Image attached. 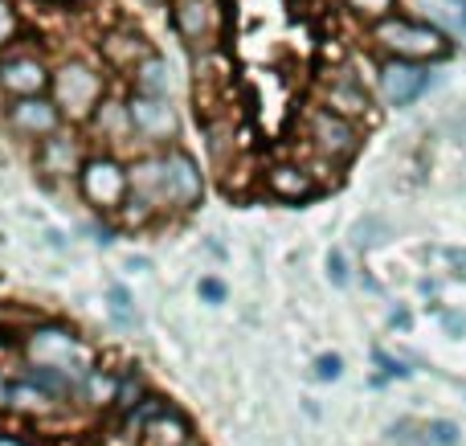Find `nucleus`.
Returning <instances> with one entry per match:
<instances>
[{"instance_id":"obj_26","label":"nucleus","mask_w":466,"mask_h":446,"mask_svg":"<svg viewBox=\"0 0 466 446\" xmlns=\"http://www.w3.org/2000/svg\"><path fill=\"white\" fill-rule=\"evenodd\" d=\"M16 37H21V16H16L13 0H0V49L13 46Z\"/></svg>"},{"instance_id":"obj_37","label":"nucleus","mask_w":466,"mask_h":446,"mask_svg":"<svg viewBox=\"0 0 466 446\" xmlns=\"http://www.w3.org/2000/svg\"><path fill=\"white\" fill-rule=\"evenodd\" d=\"M188 446H197V442H188Z\"/></svg>"},{"instance_id":"obj_10","label":"nucleus","mask_w":466,"mask_h":446,"mask_svg":"<svg viewBox=\"0 0 466 446\" xmlns=\"http://www.w3.org/2000/svg\"><path fill=\"white\" fill-rule=\"evenodd\" d=\"M49 78H54V70H49L41 57L33 54H13L0 62V90L13 98H37L49 90Z\"/></svg>"},{"instance_id":"obj_29","label":"nucleus","mask_w":466,"mask_h":446,"mask_svg":"<svg viewBox=\"0 0 466 446\" xmlns=\"http://www.w3.org/2000/svg\"><path fill=\"white\" fill-rule=\"evenodd\" d=\"M372 360H377V365H380V373H385V377H410V369H405V360L389 357L385 349H377V352H372Z\"/></svg>"},{"instance_id":"obj_35","label":"nucleus","mask_w":466,"mask_h":446,"mask_svg":"<svg viewBox=\"0 0 466 446\" xmlns=\"http://www.w3.org/2000/svg\"><path fill=\"white\" fill-rule=\"evenodd\" d=\"M401 446H426V442H401Z\"/></svg>"},{"instance_id":"obj_15","label":"nucleus","mask_w":466,"mask_h":446,"mask_svg":"<svg viewBox=\"0 0 466 446\" xmlns=\"http://www.w3.org/2000/svg\"><path fill=\"white\" fill-rule=\"evenodd\" d=\"M193 442V426L177 406H164L160 418L147 422V431L139 434V446H188Z\"/></svg>"},{"instance_id":"obj_31","label":"nucleus","mask_w":466,"mask_h":446,"mask_svg":"<svg viewBox=\"0 0 466 446\" xmlns=\"http://www.w3.org/2000/svg\"><path fill=\"white\" fill-rule=\"evenodd\" d=\"M328 275H331V283H339V287L348 283V258H344L339 250L328 254Z\"/></svg>"},{"instance_id":"obj_18","label":"nucleus","mask_w":466,"mask_h":446,"mask_svg":"<svg viewBox=\"0 0 466 446\" xmlns=\"http://www.w3.org/2000/svg\"><path fill=\"white\" fill-rule=\"evenodd\" d=\"M103 49H106V57H111L115 66H127V70H136L147 54H156V49H147V41L139 37V33H119V37L103 41Z\"/></svg>"},{"instance_id":"obj_34","label":"nucleus","mask_w":466,"mask_h":446,"mask_svg":"<svg viewBox=\"0 0 466 446\" xmlns=\"http://www.w3.org/2000/svg\"><path fill=\"white\" fill-rule=\"evenodd\" d=\"M442 319H446V328H451L454 336H462V332H466V316H459V311H446Z\"/></svg>"},{"instance_id":"obj_33","label":"nucleus","mask_w":466,"mask_h":446,"mask_svg":"<svg viewBox=\"0 0 466 446\" xmlns=\"http://www.w3.org/2000/svg\"><path fill=\"white\" fill-rule=\"evenodd\" d=\"M8 410H13V381L0 373V414H8Z\"/></svg>"},{"instance_id":"obj_7","label":"nucleus","mask_w":466,"mask_h":446,"mask_svg":"<svg viewBox=\"0 0 466 446\" xmlns=\"http://www.w3.org/2000/svg\"><path fill=\"white\" fill-rule=\"evenodd\" d=\"M127 119H131V136L147 139V144H168L180 131V115L168 98L136 95V90H131V98H127Z\"/></svg>"},{"instance_id":"obj_21","label":"nucleus","mask_w":466,"mask_h":446,"mask_svg":"<svg viewBox=\"0 0 466 446\" xmlns=\"http://www.w3.org/2000/svg\"><path fill=\"white\" fill-rule=\"evenodd\" d=\"M98 131L106 136H131V119H127V103H115V98H103V106L95 111Z\"/></svg>"},{"instance_id":"obj_25","label":"nucleus","mask_w":466,"mask_h":446,"mask_svg":"<svg viewBox=\"0 0 466 446\" xmlns=\"http://www.w3.org/2000/svg\"><path fill=\"white\" fill-rule=\"evenodd\" d=\"M348 8H352L356 16H364V21H385V16H393L397 0H348Z\"/></svg>"},{"instance_id":"obj_19","label":"nucleus","mask_w":466,"mask_h":446,"mask_svg":"<svg viewBox=\"0 0 466 446\" xmlns=\"http://www.w3.org/2000/svg\"><path fill=\"white\" fill-rule=\"evenodd\" d=\"M115 381H119V373H106V369H90L86 377H82V390H78V401H86V406H111L115 401Z\"/></svg>"},{"instance_id":"obj_27","label":"nucleus","mask_w":466,"mask_h":446,"mask_svg":"<svg viewBox=\"0 0 466 446\" xmlns=\"http://www.w3.org/2000/svg\"><path fill=\"white\" fill-rule=\"evenodd\" d=\"M111 316H115V324H123V328H136V311H131V295H127V287H119V283L111 287Z\"/></svg>"},{"instance_id":"obj_11","label":"nucleus","mask_w":466,"mask_h":446,"mask_svg":"<svg viewBox=\"0 0 466 446\" xmlns=\"http://www.w3.org/2000/svg\"><path fill=\"white\" fill-rule=\"evenodd\" d=\"M266 188H270L279 201H311V197L319 193V177L299 160H279L266 168Z\"/></svg>"},{"instance_id":"obj_9","label":"nucleus","mask_w":466,"mask_h":446,"mask_svg":"<svg viewBox=\"0 0 466 446\" xmlns=\"http://www.w3.org/2000/svg\"><path fill=\"white\" fill-rule=\"evenodd\" d=\"M5 123L21 139H49V136H57V127H62V115H57L54 98L37 95V98H13L5 111Z\"/></svg>"},{"instance_id":"obj_8","label":"nucleus","mask_w":466,"mask_h":446,"mask_svg":"<svg viewBox=\"0 0 466 446\" xmlns=\"http://www.w3.org/2000/svg\"><path fill=\"white\" fill-rule=\"evenodd\" d=\"M434 82V74L421 62H401V57H385L377 66V90L385 98V106H410L413 98L426 95V86Z\"/></svg>"},{"instance_id":"obj_23","label":"nucleus","mask_w":466,"mask_h":446,"mask_svg":"<svg viewBox=\"0 0 466 446\" xmlns=\"http://www.w3.org/2000/svg\"><path fill=\"white\" fill-rule=\"evenodd\" d=\"M352 238H356V246L360 250H369V246H380L389 238V226L380 218H364V221H356V229H352Z\"/></svg>"},{"instance_id":"obj_30","label":"nucleus","mask_w":466,"mask_h":446,"mask_svg":"<svg viewBox=\"0 0 466 446\" xmlns=\"http://www.w3.org/2000/svg\"><path fill=\"white\" fill-rule=\"evenodd\" d=\"M438 8H446V21L454 25V29H462L466 33V0H438Z\"/></svg>"},{"instance_id":"obj_1","label":"nucleus","mask_w":466,"mask_h":446,"mask_svg":"<svg viewBox=\"0 0 466 446\" xmlns=\"http://www.w3.org/2000/svg\"><path fill=\"white\" fill-rule=\"evenodd\" d=\"M372 41L389 57H401V62H438V57H451V37L438 25L410 21V16H397V13L372 25Z\"/></svg>"},{"instance_id":"obj_12","label":"nucleus","mask_w":466,"mask_h":446,"mask_svg":"<svg viewBox=\"0 0 466 446\" xmlns=\"http://www.w3.org/2000/svg\"><path fill=\"white\" fill-rule=\"evenodd\" d=\"M172 29L188 46H209L218 37V8H213V0H177L172 5Z\"/></svg>"},{"instance_id":"obj_6","label":"nucleus","mask_w":466,"mask_h":446,"mask_svg":"<svg viewBox=\"0 0 466 446\" xmlns=\"http://www.w3.org/2000/svg\"><path fill=\"white\" fill-rule=\"evenodd\" d=\"M307 144L315 147L319 160L348 164L356 152H360V127L339 119V115H331V111H323V106H315V111L307 115Z\"/></svg>"},{"instance_id":"obj_2","label":"nucleus","mask_w":466,"mask_h":446,"mask_svg":"<svg viewBox=\"0 0 466 446\" xmlns=\"http://www.w3.org/2000/svg\"><path fill=\"white\" fill-rule=\"evenodd\" d=\"M49 98H54L57 115L70 123H86L95 119V111L103 106L106 86H103V74L95 70L90 62H62L49 78Z\"/></svg>"},{"instance_id":"obj_32","label":"nucleus","mask_w":466,"mask_h":446,"mask_svg":"<svg viewBox=\"0 0 466 446\" xmlns=\"http://www.w3.org/2000/svg\"><path fill=\"white\" fill-rule=\"evenodd\" d=\"M201 299L221 303L226 299V283H221V279H201Z\"/></svg>"},{"instance_id":"obj_36","label":"nucleus","mask_w":466,"mask_h":446,"mask_svg":"<svg viewBox=\"0 0 466 446\" xmlns=\"http://www.w3.org/2000/svg\"><path fill=\"white\" fill-rule=\"evenodd\" d=\"M147 5H164V0H147Z\"/></svg>"},{"instance_id":"obj_14","label":"nucleus","mask_w":466,"mask_h":446,"mask_svg":"<svg viewBox=\"0 0 466 446\" xmlns=\"http://www.w3.org/2000/svg\"><path fill=\"white\" fill-rule=\"evenodd\" d=\"M37 172H46V177H74V172H82L78 139H74V136H49V139H41V147H37Z\"/></svg>"},{"instance_id":"obj_17","label":"nucleus","mask_w":466,"mask_h":446,"mask_svg":"<svg viewBox=\"0 0 466 446\" xmlns=\"http://www.w3.org/2000/svg\"><path fill=\"white\" fill-rule=\"evenodd\" d=\"M57 401L49 398V393H41L33 381H13V410L8 414H21V418H49V414H57Z\"/></svg>"},{"instance_id":"obj_5","label":"nucleus","mask_w":466,"mask_h":446,"mask_svg":"<svg viewBox=\"0 0 466 446\" xmlns=\"http://www.w3.org/2000/svg\"><path fill=\"white\" fill-rule=\"evenodd\" d=\"M205 193V180L197 160L185 152V147H168L160 152V193H156V205L160 209H177L188 213Z\"/></svg>"},{"instance_id":"obj_20","label":"nucleus","mask_w":466,"mask_h":446,"mask_svg":"<svg viewBox=\"0 0 466 446\" xmlns=\"http://www.w3.org/2000/svg\"><path fill=\"white\" fill-rule=\"evenodd\" d=\"M144 398H147V390H144V377H139L136 369H123V373H119V381H115V401H111V410H119V414H127V410H136Z\"/></svg>"},{"instance_id":"obj_22","label":"nucleus","mask_w":466,"mask_h":446,"mask_svg":"<svg viewBox=\"0 0 466 446\" xmlns=\"http://www.w3.org/2000/svg\"><path fill=\"white\" fill-rule=\"evenodd\" d=\"M421 439H426V446H459L462 431L454 422H446V418H430V422L421 426Z\"/></svg>"},{"instance_id":"obj_3","label":"nucleus","mask_w":466,"mask_h":446,"mask_svg":"<svg viewBox=\"0 0 466 446\" xmlns=\"http://www.w3.org/2000/svg\"><path fill=\"white\" fill-rule=\"evenodd\" d=\"M21 352L29 365H49V369H70V373H90V349L78 340V332L66 324H37L25 332Z\"/></svg>"},{"instance_id":"obj_24","label":"nucleus","mask_w":466,"mask_h":446,"mask_svg":"<svg viewBox=\"0 0 466 446\" xmlns=\"http://www.w3.org/2000/svg\"><path fill=\"white\" fill-rule=\"evenodd\" d=\"M119 218H123V226H147V221H152V218H156V205H147V201H144V197L127 193V201H123Z\"/></svg>"},{"instance_id":"obj_16","label":"nucleus","mask_w":466,"mask_h":446,"mask_svg":"<svg viewBox=\"0 0 466 446\" xmlns=\"http://www.w3.org/2000/svg\"><path fill=\"white\" fill-rule=\"evenodd\" d=\"M131 82H136V95H156V98H168L172 90V70L160 54H147L144 62L131 70Z\"/></svg>"},{"instance_id":"obj_13","label":"nucleus","mask_w":466,"mask_h":446,"mask_svg":"<svg viewBox=\"0 0 466 446\" xmlns=\"http://www.w3.org/2000/svg\"><path fill=\"white\" fill-rule=\"evenodd\" d=\"M369 90L352 78V74H331V82H323V111L339 115V119L356 123L369 115Z\"/></svg>"},{"instance_id":"obj_28","label":"nucleus","mask_w":466,"mask_h":446,"mask_svg":"<svg viewBox=\"0 0 466 446\" xmlns=\"http://www.w3.org/2000/svg\"><path fill=\"white\" fill-rule=\"evenodd\" d=\"M339 373H344V360H339L336 352H323V357L315 360V377H319V381H339Z\"/></svg>"},{"instance_id":"obj_4","label":"nucleus","mask_w":466,"mask_h":446,"mask_svg":"<svg viewBox=\"0 0 466 446\" xmlns=\"http://www.w3.org/2000/svg\"><path fill=\"white\" fill-rule=\"evenodd\" d=\"M78 188L86 197V205H95L98 213H119L123 201L131 193V180H127V164H119L115 156L98 152L82 160L78 172Z\"/></svg>"}]
</instances>
